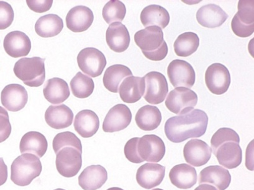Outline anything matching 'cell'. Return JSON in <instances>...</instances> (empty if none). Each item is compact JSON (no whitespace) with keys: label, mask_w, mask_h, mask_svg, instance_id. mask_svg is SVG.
<instances>
[{"label":"cell","mask_w":254,"mask_h":190,"mask_svg":"<svg viewBox=\"0 0 254 190\" xmlns=\"http://www.w3.org/2000/svg\"><path fill=\"white\" fill-rule=\"evenodd\" d=\"M106 41L110 49L116 53L127 51L130 41L127 26L122 23L111 24L106 33Z\"/></svg>","instance_id":"20"},{"label":"cell","mask_w":254,"mask_h":190,"mask_svg":"<svg viewBox=\"0 0 254 190\" xmlns=\"http://www.w3.org/2000/svg\"><path fill=\"white\" fill-rule=\"evenodd\" d=\"M42 170L43 166L39 157L32 154H23L12 163L11 180L18 186H28L39 177Z\"/></svg>","instance_id":"2"},{"label":"cell","mask_w":254,"mask_h":190,"mask_svg":"<svg viewBox=\"0 0 254 190\" xmlns=\"http://www.w3.org/2000/svg\"><path fill=\"white\" fill-rule=\"evenodd\" d=\"M139 137L132 138L128 140L125 146V154L129 162L134 164H140L144 161L140 159L137 152V143Z\"/></svg>","instance_id":"40"},{"label":"cell","mask_w":254,"mask_h":190,"mask_svg":"<svg viewBox=\"0 0 254 190\" xmlns=\"http://www.w3.org/2000/svg\"><path fill=\"white\" fill-rule=\"evenodd\" d=\"M71 92L78 98H87L94 91L95 84L92 78L79 71L70 81Z\"/></svg>","instance_id":"34"},{"label":"cell","mask_w":254,"mask_h":190,"mask_svg":"<svg viewBox=\"0 0 254 190\" xmlns=\"http://www.w3.org/2000/svg\"><path fill=\"white\" fill-rule=\"evenodd\" d=\"M14 14L12 6L5 1H0V30H4L11 25Z\"/></svg>","instance_id":"39"},{"label":"cell","mask_w":254,"mask_h":190,"mask_svg":"<svg viewBox=\"0 0 254 190\" xmlns=\"http://www.w3.org/2000/svg\"><path fill=\"white\" fill-rule=\"evenodd\" d=\"M132 76V73L127 66L117 64L110 66L105 71L103 76V85L108 91L118 93L119 87L125 78Z\"/></svg>","instance_id":"31"},{"label":"cell","mask_w":254,"mask_h":190,"mask_svg":"<svg viewBox=\"0 0 254 190\" xmlns=\"http://www.w3.org/2000/svg\"><path fill=\"white\" fill-rule=\"evenodd\" d=\"M28 100V95L26 88L19 84L6 86L1 94L2 105L9 112H17L23 109Z\"/></svg>","instance_id":"14"},{"label":"cell","mask_w":254,"mask_h":190,"mask_svg":"<svg viewBox=\"0 0 254 190\" xmlns=\"http://www.w3.org/2000/svg\"><path fill=\"white\" fill-rule=\"evenodd\" d=\"M3 46L4 51L13 58L27 56L30 53L31 42L29 37L21 31H12L5 36Z\"/></svg>","instance_id":"17"},{"label":"cell","mask_w":254,"mask_h":190,"mask_svg":"<svg viewBox=\"0 0 254 190\" xmlns=\"http://www.w3.org/2000/svg\"><path fill=\"white\" fill-rule=\"evenodd\" d=\"M231 182V175L229 170L219 165H212L202 170L199 175V184H209L218 190H225Z\"/></svg>","instance_id":"21"},{"label":"cell","mask_w":254,"mask_h":190,"mask_svg":"<svg viewBox=\"0 0 254 190\" xmlns=\"http://www.w3.org/2000/svg\"><path fill=\"white\" fill-rule=\"evenodd\" d=\"M239 142L240 139L226 140L212 151L219 164L228 169H236L241 164L243 151Z\"/></svg>","instance_id":"10"},{"label":"cell","mask_w":254,"mask_h":190,"mask_svg":"<svg viewBox=\"0 0 254 190\" xmlns=\"http://www.w3.org/2000/svg\"><path fill=\"white\" fill-rule=\"evenodd\" d=\"M169 178L172 184L180 189L187 190L193 187L197 182V173L191 165H177L171 169Z\"/></svg>","instance_id":"27"},{"label":"cell","mask_w":254,"mask_h":190,"mask_svg":"<svg viewBox=\"0 0 254 190\" xmlns=\"http://www.w3.org/2000/svg\"><path fill=\"white\" fill-rule=\"evenodd\" d=\"M211 147L203 140L192 139L185 145L184 155L186 161L194 167H201L211 159Z\"/></svg>","instance_id":"15"},{"label":"cell","mask_w":254,"mask_h":190,"mask_svg":"<svg viewBox=\"0 0 254 190\" xmlns=\"http://www.w3.org/2000/svg\"><path fill=\"white\" fill-rule=\"evenodd\" d=\"M134 41L144 55L168 48L164 39V33L157 26L147 27L137 31L134 35Z\"/></svg>","instance_id":"7"},{"label":"cell","mask_w":254,"mask_h":190,"mask_svg":"<svg viewBox=\"0 0 254 190\" xmlns=\"http://www.w3.org/2000/svg\"><path fill=\"white\" fill-rule=\"evenodd\" d=\"M94 15L89 8L77 6L71 8L66 16V27L73 33L86 31L92 26Z\"/></svg>","instance_id":"18"},{"label":"cell","mask_w":254,"mask_h":190,"mask_svg":"<svg viewBox=\"0 0 254 190\" xmlns=\"http://www.w3.org/2000/svg\"><path fill=\"white\" fill-rule=\"evenodd\" d=\"M194 190H218L215 187L208 184H202L196 188Z\"/></svg>","instance_id":"45"},{"label":"cell","mask_w":254,"mask_h":190,"mask_svg":"<svg viewBox=\"0 0 254 190\" xmlns=\"http://www.w3.org/2000/svg\"><path fill=\"white\" fill-rule=\"evenodd\" d=\"M8 179V167L3 158H0V186L5 184Z\"/></svg>","instance_id":"44"},{"label":"cell","mask_w":254,"mask_h":190,"mask_svg":"<svg viewBox=\"0 0 254 190\" xmlns=\"http://www.w3.org/2000/svg\"><path fill=\"white\" fill-rule=\"evenodd\" d=\"M170 14L166 9L157 4L147 6L140 14V21L145 27L157 26L165 29L169 25Z\"/></svg>","instance_id":"29"},{"label":"cell","mask_w":254,"mask_h":190,"mask_svg":"<svg viewBox=\"0 0 254 190\" xmlns=\"http://www.w3.org/2000/svg\"><path fill=\"white\" fill-rule=\"evenodd\" d=\"M205 83L208 90L214 95L225 93L231 85V75L228 68L221 63L212 64L206 71Z\"/></svg>","instance_id":"11"},{"label":"cell","mask_w":254,"mask_h":190,"mask_svg":"<svg viewBox=\"0 0 254 190\" xmlns=\"http://www.w3.org/2000/svg\"><path fill=\"white\" fill-rule=\"evenodd\" d=\"M45 120L53 129H65L72 124L73 113L70 108L64 104L50 106L46 112Z\"/></svg>","instance_id":"24"},{"label":"cell","mask_w":254,"mask_h":190,"mask_svg":"<svg viewBox=\"0 0 254 190\" xmlns=\"http://www.w3.org/2000/svg\"><path fill=\"white\" fill-rule=\"evenodd\" d=\"M165 174V167L155 163H147L138 169L136 180L140 187L150 190L161 184Z\"/></svg>","instance_id":"16"},{"label":"cell","mask_w":254,"mask_h":190,"mask_svg":"<svg viewBox=\"0 0 254 190\" xmlns=\"http://www.w3.org/2000/svg\"><path fill=\"white\" fill-rule=\"evenodd\" d=\"M196 16L198 23L207 28H218L228 18V14L215 4L202 6L197 11Z\"/></svg>","instance_id":"22"},{"label":"cell","mask_w":254,"mask_h":190,"mask_svg":"<svg viewBox=\"0 0 254 190\" xmlns=\"http://www.w3.org/2000/svg\"><path fill=\"white\" fill-rule=\"evenodd\" d=\"M11 133V125L8 112L0 107V143L8 139Z\"/></svg>","instance_id":"41"},{"label":"cell","mask_w":254,"mask_h":190,"mask_svg":"<svg viewBox=\"0 0 254 190\" xmlns=\"http://www.w3.org/2000/svg\"><path fill=\"white\" fill-rule=\"evenodd\" d=\"M167 74L174 87L190 89L195 83V72L187 61L179 59L172 61L168 66Z\"/></svg>","instance_id":"9"},{"label":"cell","mask_w":254,"mask_h":190,"mask_svg":"<svg viewBox=\"0 0 254 190\" xmlns=\"http://www.w3.org/2000/svg\"><path fill=\"white\" fill-rule=\"evenodd\" d=\"M48 143L46 138L41 133L31 131L26 133L22 137L19 149L21 154H32L41 158L48 150Z\"/></svg>","instance_id":"26"},{"label":"cell","mask_w":254,"mask_h":190,"mask_svg":"<svg viewBox=\"0 0 254 190\" xmlns=\"http://www.w3.org/2000/svg\"><path fill=\"white\" fill-rule=\"evenodd\" d=\"M77 63L83 73L95 78L102 75L107 62L104 54L98 49L87 48L79 53Z\"/></svg>","instance_id":"5"},{"label":"cell","mask_w":254,"mask_h":190,"mask_svg":"<svg viewBox=\"0 0 254 190\" xmlns=\"http://www.w3.org/2000/svg\"><path fill=\"white\" fill-rule=\"evenodd\" d=\"M164 190L160 189H154V190Z\"/></svg>","instance_id":"47"},{"label":"cell","mask_w":254,"mask_h":190,"mask_svg":"<svg viewBox=\"0 0 254 190\" xmlns=\"http://www.w3.org/2000/svg\"><path fill=\"white\" fill-rule=\"evenodd\" d=\"M107 190H124L122 189H120V188L118 187H112L110 188V189H108Z\"/></svg>","instance_id":"46"},{"label":"cell","mask_w":254,"mask_h":190,"mask_svg":"<svg viewBox=\"0 0 254 190\" xmlns=\"http://www.w3.org/2000/svg\"><path fill=\"white\" fill-rule=\"evenodd\" d=\"M45 59L39 57L22 58L16 62L14 66V73L26 85L31 87H39L45 81Z\"/></svg>","instance_id":"3"},{"label":"cell","mask_w":254,"mask_h":190,"mask_svg":"<svg viewBox=\"0 0 254 190\" xmlns=\"http://www.w3.org/2000/svg\"><path fill=\"white\" fill-rule=\"evenodd\" d=\"M54 190H64V189H56Z\"/></svg>","instance_id":"48"},{"label":"cell","mask_w":254,"mask_h":190,"mask_svg":"<svg viewBox=\"0 0 254 190\" xmlns=\"http://www.w3.org/2000/svg\"><path fill=\"white\" fill-rule=\"evenodd\" d=\"M144 78L145 100L152 105H159L164 102L169 92V85L165 76L158 71H150Z\"/></svg>","instance_id":"6"},{"label":"cell","mask_w":254,"mask_h":190,"mask_svg":"<svg viewBox=\"0 0 254 190\" xmlns=\"http://www.w3.org/2000/svg\"><path fill=\"white\" fill-rule=\"evenodd\" d=\"M132 121V113L124 104H118L108 112L103 123V130L105 132H115L124 130Z\"/></svg>","instance_id":"13"},{"label":"cell","mask_w":254,"mask_h":190,"mask_svg":"<svg viewBox=\"0 0 254 190\" xmlns=\"http://www.w3.org/2000/svg\"><path fill=\"white\" fill-rule=\"evenodd\" d=\"M240 139L239 135L235 130L230 128L223 127L214 133L211 140V150L213 151L221 143L229 140Z\"/></svg>","instance_id":"38"},{"label":"cell","mask_w":254,"mask_h":190,"mask_svg":"<svg viewBox=\"0 0 254 190\" xmlns=\"http://www.w3.org/2000/svg\"><path fill=\"white\" fill-rule=\"evenodd\" d=\"M64 28L63 19L57 14H49L41 16L35 24V31L44 38L58 36Z\"/></svg>","instance_id":"32"},{"label":"cell","mask_w":254,"mask_h":190,"mask_svg":"<svg viewBox=\"0 0 254 190\" xmlns=\"http://www.w3.org/2000/svg\"><path fill=\"white\" fill-rule=\"evenodd\" d=\"M26 3L32 11L36 13H45L51 9L53 5V0H46V1H34V0H27Z\"/></svg>","instance_id":"43"},{"label":"cell","mask_w":254,"mask_h":190,"mask_svg":"<svg viewBox=\"0 0 254 190\" xmlns=\"http://www.w3.org/2000/svg\"><path fill=\"white\" fill-rule=\"evenodd\" d=\"M135 120L140 129L151 131L157 129L161 123V112L155 106L145 105L138 110Z\"/></svg>","instance_id":"30"},{"label":"cell","mask_w":254,"mask_h":190,"mask_svg":"<svg viewBox=\"0 0 254 190\" xmlns=\"http://www.w3.org/2000/svg\"><path fill=\"white\" fill-rule=\"evenodd\" d=\"M208 124V117L206 113L195 109L186 115L169 118L165 123V133L170 141L183 142L190 138L203 136Z\"/></svg>","instance_id":"1"},{"label":"cell","mask_w":254,"mask_h":190,"mask_svg":"<svg viewBox=\"0 0 254 190\" xmlns=\"http://www.w3.org/2000/svg\"><path fill=\"white\" fill-rule=\"evenodd\" d=\"M82 153L75 148L64 147L56 154L57 170L62 176L66 178L75 177L82 165Z\"/></svg>","instance_id":"8"},{"label":"cell","mask_w":254,"mask_h":190,"mask_svg":"<svg viewBox=\"0 0 254 190\" xmlns=\"http://www.w3.org/2000/svg\"><path fill=\"white\" fill-rule=\"evenodd\" d=\"M108 180V173L100 165H90L85 168L78 177V184L84 190H97L104 185Z\"/></svg>","instance_id":"19"},{"label":"cell","mask_w":254,"mask_h":190,"mask_svg":"<svg viewBox=\"0 0 254 190\" xmlns=\"http://www.w3.org/2000/svg\"><path fill=\"white\" fill-rule=\"evenodd\" d=\"M74 128L83 138L93 136L100 127V120L97 114L92 110L81 111L76 115Z\"/></svg>","instance_id":"25"},{"label":"cell","mask_w":254,"mask_h":190,"mask_svg":"<svg viewBox=\"0 0 254 190\" xmlns=\"http://www.w3.org/2000/svg\"><path fill=\"white\" fill-rule=\"evenodd\" d=\"M53 149L56 154L64 147H71L75 148L78 151L82 153V145L81 140L73 132L66 131L59 133L54 138L53 142Z\"/></svg>","instance_id":"36"},{"label":"cell","mask_w":254,"mask_h":190,"mask_svg":"<svg viewBox=\"0 0 254 190\" xmlns=\"http://www.w3.org/2000/svg\"><path fill=\"white\" fill-rule=\"evenodd\" d=\"M43 94L49 103L58 105L67 100L70 92L65 80L60 78H53L47 81L43 89Z\"/></svg>","instance_id":"28"},{"label":"cell","mask_w":254,"mask_h":190,"mask_svg":"<svg viewBox=\"0 0 254 190\" xmlns=\"http://www.w3.org/2000/svg\"><path fill=\"white\" fill-rule=\"evenodd\" d=\"M254 1H241L238 3V11L234 18L245 26L254 25Z\"/></svg>","instance_id":"37"},{"label":"cell","mask_w":254,"mask_h":190,"mask_svg":"<svg viewBox=\"0 0 254 190\" xmlns=\"http://www.w3.org/2000/svg\"><path fill=\"white\" fill-rule=\"evenodd\" d=\"M145 90L144 78L131 76L123 81L118 92L123 102L134 103L141 99L144 95Z\"/></svg>","instance_id":"23"},{"label":"cell","mask_w":254,"mask_h":190,"mask_svg":"<svg viewBox=\"0 0 254 190\" xmlns=\"http://www.w3.org/2000/svg\"><path fill=\"white\" fill-rule=\"evenodd\" d=\"M127 8L123 2L113 0L108 1L103 9V19L107 24L121 23L125 19Z\"/></svg>","instance_id":"35"},{"label":"cell","mask_w":254,"mask_h":190,"mask_svg":"<svg viewBox=\"0 0 254 190\" xmlns=\"http://www.w3.org/2000/svg\"><path fill=\"white\" fill-rule=\"evenodd\" d=\"M198 103V96L190 88L178 87L172 90L167 96L165 105L172 113L179 115L191 112Z\"/></svg>","instance_id":"4"},{"label":"cell","mask_w":254,"mask_h":190,"mask_svg":"<svg viewBox=\"0 0 254 190\" xmlns=\"http://www.w3.org/2000/svg\"><path fill=\"white\" fill-rule=\"evenodd\" d=\"M137 152L143 161L157 163L165 154V145L161 138L156 135H145L139 138Z\"/></svg>","instance_id":"12"},{"label":"cell","mask_w":254,"mask_h":190,"mask_svg":"<svg viewBox=\"0 0 254 190\" xmlns=\"http://www.w3.org/2000/svg\"><path fill=\"white\" fill-rule=\"evenodd\" d=\"M199 46V38L196 34L187 32L181 34L174 43V51L179 57L190 56L195 53Z\"/></svg>","instance_id":"33"},{"label":"cell","mask_w":254,"mask_h":190,"mask_svg":"<svg viewBox=\"0 0 254 190\" xmlns=\"http://www.w3.org/2000/svg\"><path fill=\"white\" fill-rule=\"evenodd\" d=\"M231 28L233 33L237 36L240 37V38H248L254 32V25H244V24L239 23L234 18H233V20L231 21Z\"/></svg>","instance_id":"42"}]
</instances>
